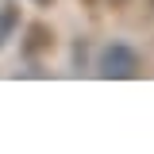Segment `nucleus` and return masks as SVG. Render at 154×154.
Here are the masks:
<instances>
[{"label":"nucleus","instance_id":"obj_2","mask_svg":"<svg viewBox=\"0 0 154 154\" xmlns=\"http://www.w3.org/2000/svg\"><path fill=\"white\" fill-rule=\"evenodd\" d=\"M16 27H19V8H12V4H0V46L16 35Z\"/></svg>","mask_w":154,"mask_h":154},{"label":"nucleus","instance_id":"obj_1","mask_svg":"<svg viewBox=\"0 0 154 154\" xmlns=\"http://www.w3.org/2000/svg\"><path fill=\"white\" fill-rule=\"evenodd\" d=\"M143 69V62L135 54L127 42H112V46H104L100 50V62H96V73L108 77V81H127V77H139Z\"/></svg>","mask_w":154,"mask_h":154},{"label":"nucleus","instance_id":"obj_3","mask_svg":"<svg viewBox=\"0 0 154 154\" xmlns=\"http://www.w3.org/2000/svg\"><path fill=\"white\" fill-rule=\"evenodd\" d=\"M112 4H127V0H112Z\"/></svg>","mask_w":154,"mask_h":154}]
</instances>
